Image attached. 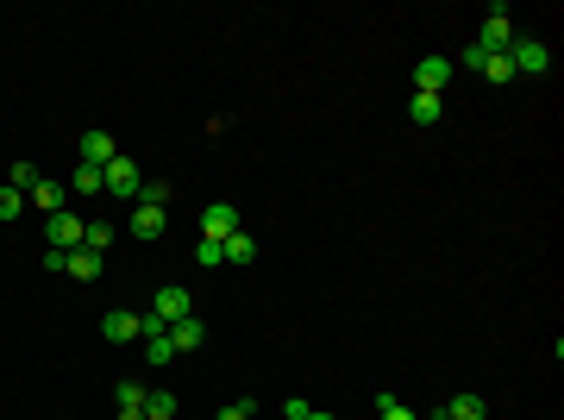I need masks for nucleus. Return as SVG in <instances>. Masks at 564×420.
<instances>
[{
  "label": "nucleus",
  "instance_id": "obj_1",
  "mask_svg": "<svg viewBox=\"0 0 564 420\" xmlns=\"http://www.w3.org/2000/svg\"><path fill=\"white\" fill-rule=\"evenodd\" d=\"M521 32H514V19H508V7H502V0H496V7H489L483 13V32H476V50L483 57H496V50H508Z\"/></svg>",
  "mask_w": 564,
  "mask_h": 420
},
{
  "label": "nucleus",
  "instance_id": "obj_2",
  "mask_svg": "<svg viewBox=\"0 0 564 420\" xmlns=\"http://www.w3.org/2000/svg\"><path fill=\"white\" fill-rule=\"evenodd\" d=\"M508 63H514V76H545V69H552V44L545 38H514Z\"/></svg>",
  "mask_w": 564,
  "mask_h": 420
},
{
  "label": "nucleus",
  "instance_id": "obj_3",
  "mask_svg": "<svg viewBox=\"0 0 564 420\" xmlns=\"http://www.w3.org/2000/svg\"><path fill=\"white\" fill-rule=\"evenodd\" d=\"M452 82V57H420L414 63V95H446Z\"/></svg>",
  "mask_w": 564,
  "mask_h": 420
},
{
  "label": "nucleus",
  "instance_id": "obj_4",
  "mask_svg": "<svg viewBox=\"0 0 564 420\" xmlns=\"http://www.w3.org/2000/svg\"><path fill=\"white\" fill-rule=\"evenodd\" d=\"M239 226H245V220H239V207H232V201H214V207L201 214V239H220V245H226Z\"/></svg>",
  "mask_w": 564,
  "mask_h": 420
},
{
  "label": "nucleus",
  "instance_id": "obj_5",
  "mask_svg": "<svg viewBox=\"0 0 564 420\" xmlns=\"http://www.w3.org/2000/svg\"><path fill=\"white\" fill-rule=\"evenodd\" d=\"M138 188H145V170H138L132 157H113V164H107V195H119V201H138Z\"/></svg>",
  "mask_w": 564,
  "mask_h": 420
},
{
  "label": "nucleus",
  "instance_id": "obj_6",
  "mask_svg": "<svg viewBox=\"0 0 564 420\" xmlns=\"http://www.w3.org/2000/svg\"><path fill=\"white\" fill-rule=\"evenodd\" d=\"M101 339L107 345H126V339H145V314H132V308H113L101 320Z\"/></svg>",
  "mask_w": 564,
  "mask_h": 420
},
{
  "label": "nucleus",
  "instance_id": "obj_7",
  "mask_svg": "<svg viewBox=\"0 0 564 420\" xmlns=\"http://www.w3.org/2000/svg\"><path fill=\"white\" fill-rule=\"evenodd\" d=\"M82 233H88V220H76L69 207L50 214V251H82Z\"/></svg>",
  "mask_w": 564,
  "mask_h": 420
},
{
  "label": "nucleus",
  "instance_id": "obj_8",
  "mask_svg": "<svg viewBox=\"0 0 564 420\" xmlns=\"http://www.w3.org/2000/svg\"><path fill=\"white\" fill-rule=\"evenodd\" d=\"M164 226H170V220H164V207H151V201H138V207H132V220H126L132 239H164Z\"/></svg>",
  "mask_w": 564,
  "mask_h": 420
},
{
  "label": "nucleus",
  "instance_id": "obj_9",
  "mask_svg": "<svg viewBox=\"0 0 564 420\" xmlns=\"http://www.w3.org/2000/svg\"><path fill=\"white\" fill-rule=\"evenodd\" d=\"M113 157H119V145H113V132H82V164L107 170Z\"/></svg>",
  "mask_w": 564,
  "mask_h": 420
},
{
  "label": "nucleus",
  "instance_id": "obj_10",
  "mask_svg": "<svg viewBox=\"0 0 564 420\" xmlns=\"http://www.w3.org/2000/svg\"><path fill=\"white\" fill-rule=\"evenodd\" d=\"M26 201H32V207H44V214H63V201H69V182H57V176L44 182V176H38V188H32Z\"/></svg>",
  "mask_w": 564,
  "mask_h": 420
},
{
  "label": "nucleus",
  "instance_id": "obj_11",
  "mask_svg": "<svg viewBox=\"0 0 564 420\" xmlns=\"http://www.w3.org/2000/svg\"><path fill=\"white\" fill-rule=\"evenodd\" d=\"M483 414H489V401H483V395H452L433 420H483Z\"/></svg>",
  "mask_w": 564,
  "mask_h": 420
},
{
  "label": "nucleus",
  "instance_id": "obj_12",
  "mask_svg": "<svg viewBox=\"0 0 564 420\" xmlns=\"http://www.w3.org/2000/svg\"><path fill=\"white\" fill-rule=\"evenodd\" d=\"M113 401H119V420H145V383L126 377V383L113 389Z\"/></svg>",
  "mask_w": 564,
  "mask_h": 420
},
{
  "label": "nucleus",
  "instance_id": "obj_13",
  "mask_svg": "<svg viewBox=\"0 0 564 420\" xmlns=\"http://www.w3.org/2000/svg\"><path fill=\"white\" fill-rule=\"evenodd\" d=\"M201 339H207V332H201V320H194V314L170 326V345H176V358H182V352H201Z\"/></svg>",
  "mask_w": 564,
  "mask_h": 420
},
{
  "label": "nucleus",
  "instance_id": "obj_14",
  "mask_svg": "<svg viewBox=\"0 0 564 420\" xmlns=\"http://www.w3.org/2000/svg\"><path fill=\"white\" fill-rule=\"evenodd\" d=\"M63 270L76 276V283H88V276H101V257H95L88 245H82V251H63Z\"/></svg>",
  "mask_w": 564,
  "mask_h": 420
},
{
  "label": "nucleus",
  "instance_id": "obj_15",
  "mask_svg": "<svg viewBox=\"0 0 564 420\" xmlns=\"http://www.w3.org/2000/svg\"><path fill=\"white\" fill-rule=\"evenodd\" d=\"M107 188V170H95V164H76V176H69V195H101Z\"/></svg>",
  "mask_w": 564,
  "mask_h": 420
},
{
  "label": "nucleus",
  "instance_id": "obj_16",
  "mask_svg": "<svg viewBox=\"0 0 564 420\" xmlns=\"http://www.w3.org/2000/svg\"><path fill=\"white\" fill-rule=\"evenodd\" d=\"M145 420H176V395L170 389H145Z\"/></svg>",
  "mask_w": 564,
  "mask_h": 420
},
{
  "label": "nucleus",
  "instance_id": "obj_17",
  "mask_svg": "<svg viewBox=\"0 0 564 420\" xmlns=\"http://www.w3.org/2000/svg\"><path fill=\"white\" fill-rule=\"evenodd\" d=\"M483 82H514V63H508V50H496V57H483Z\"/></svg>",
  "mask_w": 564,
  "mask_h": 420
},
{
  "label": "nucleus",
  "instance_id": "obj_18",
  "mask_svg": "<svg viewBox=\"0 0 564 420\" xmlns=\"http://www.w3.org/2000/svg\"><path fill=\"white\" fill-rule=\"evenodd\" d=\"M170 195H176V182H170V176H151L145 188H138V201H151V207H170Z\"/></svg>",
  "mask_w": 564,
  "mask_h": 420
},
{
  "label": "nucleus",
  "instance_id": "obj_19",
  "mask_svg": "<svg viewBox=\"0 0 564 420\" xmlns=\"http://www.w3.org/2000/svg\"><path fill=\"white\" fill-rule=\"evenodd\" d=\"M251 257H257V245H251V233L239 226V233L226 239V263H251Z\"/></svg>",
  "mask_w": 564,
  "mask_h": 420
},
{
  "label": "nucleus",
  "instance_id": "obj_20",
  "mask_svg": "<svg viewBox=\"0 0 564 420\" xmlns=\"http://www.w3.org/2000/svg\"><path fill=\"white\" fill-rule=\"evenodd\" d=\"M145 352H151V364H176V345H170V332H145Z\"/></svg>",
  "mask_w": 564,
  "mask_h": 420
},
{
  "label": "nucleus",
  "instance_id": "obj_21",
  "mask_svg": "<svg viewBox=\"0 0 564 420\" xmlns=\"http://www.w3.org/2000/svg\"><path fill=\"white\" fill-rule=\"evenodd\" d=\"M7 188L32 195V188H38V164H13V170H7Z\"/></svg>",
  "mask_w": 564,
  "mask_h": 420
},
{
  "label": "nucleus",
  "instance_id": "obj_22",
  "mask_svg": "<svg viewBox=\"0 0 564 420\" xmlns=\"http://www.w3.org/2000/svg\"><path fill=\"white\" fill-rule=\"evenodd\" d=\"M377 414H383V420H420V414H414V408H408V401H395V395H389V389H383V395H377Z\"/></svg>",
  "mask_w": 564,
  "mask_h": 420
},
{
  "label": "nucleus",
  "instance_id": "obj_23",
  "mask_svg": "<svg viewBox=\"0 0 564 420\" xmlns=\"http://www.w3.org/2000/svg\"><path fill=\"white\" fill-rule=\"evenodd\" d=\"M439 107H446L439 95H414V107H408V113H414L420 126H433V119H439Z\"/></svg>",
  "mask_w": 564,
  "mask_h": 420
},
{
  "label": "nucleus",
  "instance_id": "obj_24",
  "mask_svg": "<svg viewBox=\"0 0 564 420\" xmlns=\"http://www.w3.org/2000/svg\"><path fill=\"white\" fill-rule=\"evenodd\" d=\"M194 257H201V270H220V263H226V245H220V239H201Z\"/></svg>",
  "mask_w": 564,
  "mask_h": 420
},
{
  "label": "nucleus",
  "instance_id": "obj_25",
  "mask_svg": "<svg viewBox=\"0 0 564 420\" xmlns=\"http://www.w3.org/2000/svg\"><path fill=\"white\" fill-rule=\"evenodd\" d=\"M26 207H32V201H26L19 188H0V220H19V214H26Z\"/></svg>",
  "mask_w": 564,
  "mask_h": 420
},
{
  "label": "nucleus",
  "instance_id": "obj_26",
  "mask_svg": "<svg viewBox=\"0 0 564 420\" xmlns=\"http://www.w3.org/2000/svg\"><path fill=\"white\" fill-rule=\"evenodd\" d=\"M82 245H88V251H95V257H101V251H107V245H113V226H107V220H95V226H88V233H82Z\"/></svg>",
  "mask_w": 564,
  "mask_h": 420
},
{
  "label": "nucleus",
  "instance_id": "obj_27",
  "mask_svg": "<svg viewBox=\"0 0 564 420\" xmlns=\"http://www.w3.org/2000/svg\"><path fill=\"white\" fill-rule=\"evenodd\" d=\"M251 414H257L251 401H226V408H220V420H251Z\"/></svg>",
  "mask_w": 564,
  "mask_h": 420
},
{
  "label": "nucleus",
  "instance_id": "obj_28",
  "mask_svg": "<svg viewBox=\"0 0 564 420\" xmlns=\"http://www.w3.org/2000/svg\"><path fill=\"white\" fill-rule=\"evenodd\" d=\"M308 420H339V414H308Z\"/></svg>",
  "mask_w": 564,
  "mask_h": 420
}]
</instances>
